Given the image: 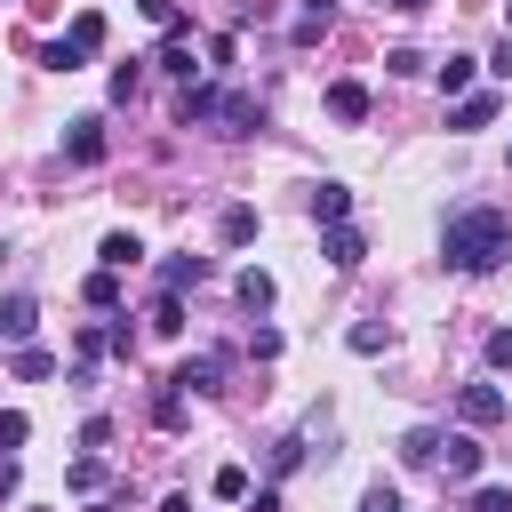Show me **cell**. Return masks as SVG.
Listing matches in <instances>:
<instances>
[{"mask_svg":"<svg viewBox=\"0 0 512 512\" xmlns=\"http://www.w3.org/2000/svg\"><path fill=\"white\" fill-rule=\"evenodd\" d=\"M248 512H280V488H256V496H248Z\"/></svg>","mask_w":512,"mask_h":512,"instance_id":"35","label":"cell"},{"mask_svg":"<svg viewBox=\"0 0 512 512\" xmlns=\"http://www.w3.org/2000/svg\"><path fill=\"white\" fill-rule=\"evenodd\" d=\"M320 256H328L336 272H352V264H360L368 248H360V232H352V224H328V240H320Z\"/></svg>","mask_w":512,"mask_h":512,"instance_id":"11","label":"cell"},{"mask_svg":"<svg viewBox=\"0 0 512 512\" xmlns=\"http://www.w3.org/2000/svg\"><path fill=\"white\" fill-rule=\"evenodd\" d=\"M384 344H392V328H376V320H360V328H352V352H384Z\"/></svg>","mask_w":512,"mask_h":512,"instance_id":"27","label":"cell"},{"mask_svg":"<svg viewBox=\"0 0 512 512\" xmlns=\"http://www.w3.org/2000/svg\"><path fill=\"white\" fill-rule=\"evenodd\" d=\"M72 488H80V496H88V488H104V464H96V456H80V464H72Z\"/></svg>","mask_w":512,"mask_h":512,"instance_id":"29","label":"cell"},{"mask_svg":"<svg viewBox=\"0 0 512 512\" xmlns=\"http://www.w3.org/2000/svg\"><path fill=\"white\" fill-rule=\"evenodd\" d=\"M272 296H280L272 272H240V304H248V312H272Z\"/></svg>","mask_w":512,"mask_h":512,"instance_id":"17","label":"cell"},{"mask_svg":"<svg viewBox=\"0 0 512 512\" xmlns=\"http://www.w3.org/2000/svg\"><path fill=\"white\" fill-rule=\"evenodd\" d=\"M64 160H72V168H96V160H104V120H72V128H64Z\"/></svg>","mask_w":512,"mask_h":512,"instance_id":"3","label":"cell"},{"mask_svg":"<svg viewBox=\"0 0 512 512\" xmlns=\"http://www.w3.org/2000/svg\"><path fill=\"white\" fill-rule=\"evenodd\" d=\"M496 104H504L496 88H472V96H456V112H448V128H488V120H496Z\"/></svg>","mask_w":512,"mask_h":512,"instance_id":"5","label":"cell"},{"mask_svg":"<svg viewBox=\"0 0 512 512\" xmlns=\"http://www.w3.org/2000/svg\"><path fill=\"white\" fill-rule=\"evenodd\" d=\"M16 488H24V472H16V456H0V504H8Z\"/></svg>","mask_w":512,"mask_h":512,"instance_id":"34","label":"cell"},{"mask_svg":"<svg viewBox=\"0 0 512 512\" xmlns=\"http://www.w3.org/2000/svg\"><path fill=\"white\" fill-rule=\"evenodd\" d=\"M24 432H32V416L24 408H0V448H24Z\"/></svg>","mask_w":512,"mask_h":512,"instance_id":"26","label":"cell"},{"mask_svg":"<svg viewBox=\"0 0 512 512\" xmlns=\"http://www.w3.org/2000/svg\"><path fill=\"white\" fill-rule=\"evenodd\" d=\"M208 488H216L224 504H248V472H240V464H216V480H208Z\"/></svg>","mask_w":512,"mask_h":512,"instance_id":"21","label":"cell"},{"mask_svg":"<svg viewBox=\"0 0 512 512\" xmlns=\"http://www.w3.org/2000/svg\"><path fill=\"white\" fill-rule=\"evenodd\" d=\"M72 352H80V368H88V360H104V352H112V336H104V328H80V336H72Z\"/></svg>","mask_w":512,"mask_h":512,"instance_id":"25","label":"cell"},{"mask_svg":"<svg viewBox=\"0 0 512 512\" xmlns=\"http://www.w3.org/2000/svg\"><path fill=\"white\" fill-rule=\"evenodd\" d=\"M440 472H448V480H472V472H480V440H472V432L440 440Z\"/></svg>","mask_w":512,"mask_h":512,"instance_id":"7","label":"cell"},{"mask_svg":"<svg viewBox=\"0 0 512 512\" xmlns=\"http://www.w3.org/2000/svg\"><path fill=\"white\" fill-rule=\"evenodd\" d=\"M200 280H208V256H168V264H160V288H168V296H176V288H200Z\"/></svg>","mask_w":512,"mask_h":512,"instance_id":"12","label":"cell"},{"mask_svg":"<svg viewBox=\"0 0 512 512\" xmlns=\"http://www.w3.org/2000/svg\"><path fill=\"white\" fill-rule=\"evenodd\" d=\"M328 120H368V88L360 80H328Z\"/></svg>","mask_w":512,"mask_h":512,"instance_id":"9","label":"cell"},{"mask_svg":"<svg viewBox=\"0 0 512 512\" xmlns=\"http://www.w3.org/2000/svg\"><path fill=\"white\" fill-rule=\"evenodd\" d=\"M136 88H144V64H120V72H112V96H120V104H128V96H136Z\"/></svg>","mask_w":512,"mask_h":512,"instance_id":"28","label":"cell"},{"mask_svg":"<svg viewBox=\"0 0 512 512\" xmlns=\"http://www.w3.org/2000/svg\"><path fill=\"white\" fill-rule=\"evenodd\" d=\"M216 240H224V248H248V240H256V208H248V200H232V208L216 216Z\"/></svg>","mask_w":512,"mask_h":512,"instance_id":"10","label":"cell"},{"mask_svg":"<svg viewBox=\"0 0 512 512\" xmlns=\"http://www.w3.org/2000/svg\"><path fill=\"white\" fill-rule=\"evenodd\" d=\"M96 256H104V272H128V264L144 256V240H136V232H104V248H96Z\"/></svg>","mask_w":512,"mask_h":512,"instance_id":"15","label":"cell"},{"mask_svg":"<svg viewBox=\"0 0 512 512\" xmlns=\"http://www.w3.org/2000/svg\"><path fill=\"white\" fill-rule=\"evenodd\" d=\"M400 464H440V432H432V424H416V432L400 440Z\"/></svg>","mask_w":512,"mask_h":512,"instance_id":"16","label":"cell"},{"mask_svg":"<svg viewBox=\"0 0 512 512\" xmlns=\"http://www.w3.org/2000/svg\"><path fill=\"white\" fill-rule=\"evenodd\" d=\"M136 8H144V16H152V24H168V32H176V24H184V8H176V0H136Z\"/></svg>","mask_w":512,"mask_h":512,"instance_id":"30","label":"cell"},{"mask_svg":"<svg viewBox=\"0 0 512 512\" xmlns=\"http://www.w3.org/2000/svg\"><path fill=\"white\" fill-rule=\"evenodd\" d=\"M160 72H176V80H192V72H200V64H192V40H184V24L160 40Z\"/></svg>","mask_w":512,"mask_h":512,"instance_id":"13","label":"cell"},{"mask_svg":"<svg viewBox=\"0 0 512 512\" xmlns=\"http://www.w3.org/2000/svg\"><path fill=\"white\" fill-rule=\"evenodd\" d=\"M64 48H72V64H88V56L104 48V16H96V8H80V16H72V32H64Z\"/></svg>","mask_w":512,"mask_h":512,"instance_id":"4","label":"cell"},{"mask_svg":"<svg viewBox=\"0 0 512 512\" xmlns=\"http://www.w3.org/2000/svg\"><path fill=\"white\" fill-rule=\"evenodd\" d=\"M384 8H424V0H384Z\"/></svg>","mask_w":512,"mask_h":512,"instance_id":"37","label":"cell"},{"mask_svg":"<svg viewBox=\"0 0 512 512\" xmlns=\"http://www.w3.org/2000/svg\"><path fill=\"white\" fill-rule=\"evenodd\" d=\"M312 216H320V224H344V216H352V192H344V184H312Z\"/></svg>","mask_w":512,"mask_h":512,"instance_id":"14","label":"cell"},{"mask_svg":"<svg viewBox=\"0 0 512 512\" xmlns=\"http://www.w3.org/2000/svg\"><path fill=\"white\" fill-rule=\"evenodd\" d=\"M472 512H512V488H480V496H472Z\"/></svg>","mask_w":512,"mask_h":512,"instance_id":"32","label":"cell"},{"mask_svg":"<svg viewBox=\"0 0 512 512\" xmlns=\"http://www.w3.org/2000/svg\"><path fill=\"white\" fill-rule=\"evenodd\" d=\"M456 416H464V432H488V424L512 416V400H504L496 384H464V392H456Z\"/></svg>","mask_w":512,"mask_h":512,"instance_id":"2","label":"cell"},{"mask_svg":"<svg viewBox=\"0 0 512 512\" xmlns=\"http://www.w3.org/2000/svg\"><path fill=\"white\" fill-rule=\"evenodd\" d=\"M152 336H184V304H176L168 288L152 296Z\"/></svg>","mask_w":512,"mask_h":512,"instance_id":"18","label":"cell"},{"mask_svg":"<svg viewBox=\"0 0 512 512\" xmlns=\"http://www.w3.org/2000/svg\"><path fill=\"white\" fill-rule=\"evenodd\" d=\"M488 368H512V328H496V336H488Z\"/></svg>","mask_w":512,"mask_h":512,"instance_id":"33","label":"cell"},{"mask_svg":"<svg viewBox=\"0 0 512 512\" xmlns=\"http://www.w3.org/2000/svg\"><path fill=\"white\" fill-rule=\"evenodd\" d=\"M80 296H88L96 312H112V304H120V272H88V288H80Z\"/></svg>","mask_w":512,"mask_h":512,"instance_id":"20","label":"cell"},{"mask_svg":"<svg viewBox=\"0 0 512 512\" xmlns=\"http://www.w3.org/2000/svg\"><path fill=\"white\" fill-rule=\"evenodd\" d=\"M32 328H40V304H32V296H0V336H8V344H24Z\"/></svg>","mask_w":512,"mask_h":512,"instance_id":"8","label":"cell"},{"mask_svg":"<svg viewBox=\"0 0 512 512\" xmlns=\"http://www.w3.org/2000/svg\"><path fill=\"white\" fill-rule=\"evenodd\" d=\"M504 16H512V0H504Z\"/></svg>","mask_w":512,"mask_h":512,"instance_id":"39","label":"cell"},{"mask_svg":"<svg viewBox=\"0 0 512 512\" xmlns=\"http://www.w3.org/2000/svg\"><path fill=\"white\" fill-rule=\"evenodd\" d=\"M216 376H224V360H216V352H192L168 384H176V392H216Z\"/></svg>","mask_w":512,"mask_h":512,"instance_id":"6","label":"cell"},{"mask_svg":"<svg viewBox=\"0 0 512 512\" xmlns=\"http://www.w3.org/2000/svg\"><path fill=\"white\" fill-rule=\"evenodd\" d=\"M472 72H480L472 56H448V64H440V88H448V96H472Z\"/></svg>","mask_w":512,"mask_h":512,"instance_id":"19","label":"cell"},{"mask_svg":"<svg viewBox=\"0 0 512 512\" xmlns=\"http://www.w3.org/2000/svg\"><path fill=\"white\" fill-rule=\"evenodd\" d=\"M152 424H160V432H176V424H184V392H176V384L152 400Z\"/></svg>","mask_w":512,"mask_h":512,"instance_id":"23","label":"cell"},{"mask_svg":"<svg viewBox=\"0 0 512 512\" xmlns=\"http://www.w3.org/2000/svg\"><path fill=\"white\" fill-rule=\"evenodd\" d=\"M360 512H400V488H384V480H376V488L360 496Z\"/></svg>","mask_w":512,"mask_h":512,"instance_id":"31","label":"cell"},{"mask_svg":"<svg viewBox=\"0 0 512 512\" xmlns=\"http://www.w3.org/2000/svg\"><path fill=\"white\" fill-rule=\"evenodd\" d=\"M48 368H56V360H48V352H40V344H16V376H24V384H40V376H48Z\"/></svg>","mask_w":512,"mask_h":512,"instance_id":"22","label":"cell"},{"mask_svg":"<svg viewBox=\"0 0 512 512\" xmlns=\"http://www.w3.org/2000/svg\"><path fill=\"white\" fill-rule=\"evenodd\" d=\"M440 256H448L456 272H496V264L512 256V216H504V208H456L448 232H440Z\"/></svg>","mask_w":512,"mask_h":512,"instance_id":"1","label":"cell"},{"mask_svg":"<svg viewBox=\"0 0 512 512\" xmlns=\"http://www.w3.org/2000/svg\"><path fill=\"white\" fill-rule=\"evenodd\" d=\"M328 24H336V8H328V0H312V8H304V16H296V40H320V32H328Z\"/></svg>","mask_w":512,"mask_h":512,"instance_id":"24","label":"cell"},{"mask_svg":"<svg viewBox=\"0 0 512 512\" xmlns=\"http://www.w3.org/2000/svg\"><path fill=\"white\" fill-rule=\"evenodd\" d=\"M88 512H112V504H88Z\"/></svg>","mask_w":512,"mask_h":512,"instance_id":"38","label":"cell"},{"mask_svg":"<svg viewBox=\"0 0 512 512\" xmlns=\"http://www.w3.org/2000/svg\"><path fill=\"white\" fill-rule=\"evenodd\" d=\"M488 72H496V80H512V40H504V48L488 56Z\"/></svg>","mask_w":512,"mask_h":512,"instance_id":"36","label":"cell"}]
</instances>
